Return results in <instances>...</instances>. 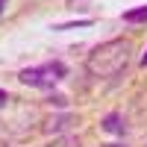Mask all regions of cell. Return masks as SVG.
<instances>
[{
  "label": "cell",
  "instance_id": "obj_1",
  "mask_svg": "<svg viewBox=\"0 0 147 147\" xmlns=\"http://www.w3.org/2000/svg\"><path fill=\"white\" fill-rule=\"evenodd\" d=\"M129 56H132V41L129 38H112V41H103L97 44L94 50L85 59V68H88L91 77H118L121 71H127L129 65Z\"/></svg>",
  "mask_w": 147,
  "mask_h": 147
},
{
  "label": "cell",
  "instance_id": "obj_2",
  "mask_svg": "<svg viewBox=\"0 0 147 147\" xmlns=\"http://www.w3.org/2000/svg\"><path fill=\"white\" fill-rule=\"evenodd\" d=\"M68 74V68L62 62H44V65H35V68H24L18 74V80L24 85H32V88H53Z\"/></svg>",
  "mask_w": 147,
  "mask_h": 147
},
{
  "label": "cell",
  "instance_id": "obj_3",
  "mask_svg": "<svg viewBox=\"0 0 147 147\" xmlns=\"http://www.w3.org/2000/svg\"><path fill=\"white\" fill-rule=\"evenodd\" d=\"M77 124V118L74 115H56V118H47L44 121V132H65L68 127Z\"/></svg>",
  "mask_w": 147,
  "mask_h": 147
},
{
  "label": "cell",
  "instance_id": "obj_4",
  "mask_svg": "<svg viewBox=\"0 0 147 147\" xmlns=\"http://www.w3.org/2000/svg\"><path fill=\"white\" fill-rule=\"evenodd\" d=\"M103 129H106V132H115V136H124L127 124H121V115H118V112H109V115L103 118Z\"/></svg>",
  "mask_w": 147,
  "mask_h": 147
},
{
  "label": "cell",
  "instance_id": "obj_5",
  "mask_svg": "<svg viewBox=\"0 0 147 147\" xmlns=\"http://www.w3.org/2000/svg\"><path fill=\"white\" fill-rule=\"evenodd\" d=\"M124 21L127 24H147V6H138V9L124 12Z\"/></svg>",
  "mask_w": 147,
  "mask_h": 147
},
{
  "label": "cell",
  "instance_id": "obj_6",
  "mask_svg": "<svg viewBox=\"0 0 147 147\" xmlns=\"http://www.w3.org/2000/svg\"><path fill=\"white\" fill-rule=\"evenodd\" d=\"M47 147H80V141L74 138V136H62V138H53Z\"/></svg>",
  "mask_w": 147,
  "mask_h": 147
},
{
  "label": "cell",
  "instance_id": "obj_7",
  "mask_svg": "<svg viewBox=\"0 0 147 147\" xmlns=\"http://www.w3.org/2000/svg\"><path fill=\"white\" fill-rule=\"evenodd\" d=\"M6 103H9V94H6V91H0V109H3Z\"/></svg>",
  "mask_w": 147,
  "mask_h": 147
},
{
  "label": "cell",
  "instance_id": "obj_8",
  "mask_svg": "<svg viewBox=\"0 0 147 147\" xmlns=\"http://www.w3.org/2000/svg\"><path fill=\"white\" fill-rule=\"evenodd\" d=\"M141 68H147V53H144V56H141Z\"/></svg>",
  "mask_w": 147,
  "mask_h": 147
},
{
  "label": "cell",
  "instance_id": "obj_9",
  "mask_svg": "<svg viewBox=\"0 0 147 147\" xmlns=\"http://www.w3.org/2000/svg\"><path fill=\"white\" fill-rule=\"evenodd\" d=\"M100 147H127V144H100Z\"/></svg>",
  "mask_w": 147,
  "mask_h": 147
},
{
  "label": "cell",
  "instance_id": "obj_10",
  "mask_svg": "<svg viewBox=\"0 0 147 147\" xmlns=\"http://www.w3.org/2000/svg\"><path fill=\"white\" fill-rule=\"evenodd\" d=\"M3 3H6V0H0V9H3Z\"/></svg>",
  "mask_w": 147,
  "mask_h": 147
},
{
  "label": "cell",
  "instance_id": "obj_11",
  "mask_svg": "<svg viewBox=\"0 0 147 147\" xmlns=\"http://www.w3.org/2000/svg\"><path fill=\"white\" fill-rule=\"evenodd\" d=\"M144 147H147V144H144Z\"/></svg>",
  "mask_w": 147,
  "mask_h": 147
}]
</instances>
